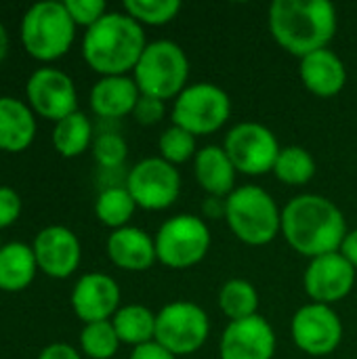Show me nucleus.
<instances>
[{
	"instance_id": "obj_1",
	"label": "nucleus",
	"mask_w": 357,
	"mask_h": 359,
	"mask_svg": "<svg viewBox=\"0 0 357 359\" xmlns=\"http://www.w3.org/2000/svg\"><path fill=\"white\" fill-rule=\"evenodd\" d=\"M347 231L343 210L320 194L295 196L282 208V236L286 244L309 261L339 252Z\"/></svg>"
},
{
	"instance_id": "obj_2",
	"label": "nucleus",
	"mask_w": 357,
	"mask_h": 359,
	"mask_svg": "<svg viewBox=\"0 0 357 359\" xmlns=\"http://www.w3.org/2000/svg\"><path fill=\"white\" fill-rule=\"evenodd\" d=\"M271 38L290 55L303 59L332 42L339 15L328 0H276L267 13Z\"/></svg>"
},
{
	"instance_id": "obj_3",
	"label": "nucleus",
	"mask_w": 357,
	"mask_h": 359,
	"mask_svg": "<svg viewBox=\"0 0 357 359\" xmlns=\"http://www.w3.org/2000/svg\"><path fill=\"white\" fill-rule=\"evenodd\" d=\"M147 46L143 25L124 11H107L84 32L82 57L99 76H128Z\"/></svg>"
},
{
	"instance_id": "obj_4",
	"label": "nucleus",
	"mask_w": 357,
	"mask_h": 359,
	"mask_svg": "<svg viewBox=\"0 0 357 359\" xmlns=\"http://www.w3.org/2000/svg\"><path fill=\"white\" fill-rule=\"evenodd\" d=\"M225 221L246 246H267L282 233V208L259 185H240L225 198Z\"/></svg>"
},
{
	"instance_id": "obj_5",
	"label": "nucleus",
	"mask_w": 357,
	"mask_h": 359,
	"mask_svg": "<svg viewBox=\"0 0 357 359\" xmlns=\"http://www.w3.org/2000/svg\"><path fill=\"white\" fill-rule=\"evenodd\" d=\"M19 38L29 57L50 63L67 55L76 40V23L59 0H44L32 4L19 25Z\"/></svg>"
},
{
	"instance_id": "obj_6",
	"label": "nucleus",
	"mask_w": 357,
	"mask_h": 359,
	"mask_svg": "<svg viewBox=\"0 0 357 359\" xmlns=\"http://www.w3.org/2000/svg\"><path fill=\"white\" fill-rule=\"evenodd\" d=\"M133 78L141 95L156 97L160 101H175L187 86L189 59L177 42L154 40L147 42L133 69Z\"/></svg>"
},
{
	"instance_id": "obj_7",
	"label": "nucleus",
	"mask_w": 357,
	"mask_h": 359,
	"mask_svg": "<svg viewBox=\"0 0 357 359\" xmlns=\"http://www.w3.org/2000/svg\"><path fill=\"white\" fill-rule=\"evenodd\" d=\"M210 227L204 217L175 215L166 219L154 236L158 263L168 269H191L210 250Z\"/></svg>"
},
{
	"instance_id": "obj_8",
	"label": "nucleus",
	"mask_w": 357,
	"mask_h": 359,
	"mask_svg": "<svg viewBox=\"0 0 357 359\" xmlns=\"http://www.w3.org/2000/svg\"><path fill=\"white\" fill-rule=\"evenodd\" d=\"M231 116L229 95L213 82L187 84L173 101V124L185 128L194 137L213 135L221 130Z\"/></svg>"
},
{
	"instance_id": "obj_9",
	"label": "nucleus",
	"mask_w": 357,
	"mask_h": 359,
	"mask_svg": "<svg viewBox=\"0 0 357 359\" xmlns=\"http://www.w3.org/2000/svg\"><path fill=\"white\" fill-rule=\"evenodd\" d=\"M210 334L208 313L194 301H173L156 313V343L175 358L198 353Z\"/></svg>"
},
{
	"instance_id": "obj_10",
	"label": "nucleus",
	"mask_w": 357,
	"mask_h": 359,
	"mask_svg": "<svg viewBox=\"0 0 357 359\" xmlns=\"http://www.w3.org/2000/svg\"><path fill=\"white\" fill-rule=\"evenodd\" d=\"M223 149L240 175L263 177L274 170L282 149L276 133L259 122H238L223 139Z\"/></svg>"
},
{
	"instance_id": "obj_11",
	"label": "nucleus",
	"mask_w": 357,
	"mask_h": 359,
	"mask_svg": "<svg viewBox=\"0 0 357 359\" xmlns=\"http://www.w3.org/2000/svg\"><path fill=\"white\" fill-rule=\"evenodd\" d=\"M128 194L137 208L143 210H166L181 196V172L160 156L139 160L126 175Z\"/></svg>"
},
{
	"instance_id": "obj_12",
	"label": "nucleus",
	"mask_w": 357,
	"mask_h": 359,
	"mask_svg": "<svg viewBox=\"0 0 357 359\" xmlns=\"http://www.w3.org/2000/svg\"><path fill=\"white\" fill-rule=\"evenodd\" d=\"M292 343L311 358H328L343 343V322L335 307L305 303L290 320Z\"/></svg>"
},
{
	"instance_id": "obj_13",
	"label": "nucleus",
	"mask_w": 357,
	"mask_h": 359,
	"mask_svg": "<svg viewBox=\"0 0 357 359\" xmlns=\"http://www.w3.org/2000/svg\"><path fill=\"white\" fill-rule=\"evenodd\" d=\"M25 97L32 111L50 122L78 111V90L74 80L57 67L36 69L25 84Z\"/></svg>"
},
{
	"instance_id": "obj_14",
	"label": "nucleus",
	"mask_w": 357,
	"mask_h": 359,
	"mask_svg": "<svg viewBox=\"0 0 357 359\" xmlns=\"http://www.w3.org/2000/svg\"><path fill=\"white\" fill-rule=\"evenodd\" d=\"M356 269L341 252H330L309 261L303 273V288L311 303L335 305L347 299L356 286Z\"/></svg>"
},
{
	"instance_id": "obj_15",
	"label": "nucleus",
	"mask_w": 357,
	"mask_h": 359,
	"mask_svg": "<svg viewBox=\"0 0 357 359\" xmlns=\"http://www.w3.org/2000/svg\"><path fill=\"white\" fill-rule=\"evenodd\" d=\"M38 269L53 280H65L76 273L82 261V244L65 225H48L34 238Z\"/></svg>"
},
{
	"instance_id": "obj_16",
	"label": "nucleus",
	"mask_w": 357,
	"mask_h": 359,
	"mask_svg": "<svg viewBox=\"0 0 357 359\" xmlns=\"http://www.w3.org/2000/svg\"><path fill=\"white\" fill-rule=\"evenodd\" d=\"M122 292L118 282L101 271L84 273L72 288L69 305L82 324L107 322L122 307Z\"/></svg>"
},
{
	"instance_id": "obj_17",
	"label": "nucleus",
	"mask_w": 357,
	"mask_h": 359,
	"mask_svg": "<svg viewBox=\"0 0 357 359\" xmlns=\"http://www.w3.org/2000/svg\"><path fill=\"white\" fill-rule=\"evenodd\" d=\"M278 337L271 324L261 316L229 322L219 341L221 359H274Z\"/></svg>"
},
{
	"instance_id": "obj_18",
	"label": "nucleus",
	"mask_w": 357,
	"mask_h": 359,
	"mask_svg": "<svg viewBox=\"0 0 357 359\" xmlns=\"http://www.w3.org/2000/svg\"><path fill=\"white\" fill-rule=\"evenodd\" d=\"M299 78L311 95L330 99L345 88L347 67L335 50L322 48L299 59Z\"/></svg>"
},
{
	"instance_id": "obj_19",
	"label": "nucleus",
	"mask_w": 357,
	"mask_h": 359,
	"mask_svg": "<svg viewBox=\"0 0 357 359\" xmlns=\"http://www.w3.org/2000/svg\"><path fill=\"white\" fill-rule=\"evenodd\" d=\"M109 261L124 271H147L158 263L154 238L141 227H122L109 233L105 242Z\"/></svg>"
},
{
	"instance_id": "obj_20",
	"label": "nucleus",
	"mask_w": 357,
	"mask_h": 359,
	"mask_svg": "<svg viewBox=\"0 0 357 359\" xmlns=\"http://www.w3.org/2000/svg\"><path fill=\"white\" fill-rule=\"evenodd\" d=\"M141 93L133 76H101L88 95V103L95 116L116 120L133 116V109Z\"/></svg>"
},
{
	"instance_id": "obj_21",
	"label": "nucleus",
	"mask_w": 357,
	"mask_h": 359,
	"mask_svg": "<svg viewBox=\"0 0 357 359\" xmlns=\"http://www.w3.org/2000/svg\"><path fill=\"white\" fill-rule=\"evenodd\" d=\"M194 175L200 189L213 198H227L236 189L238 170L223 145H204L194 158Z\"/></svg>"
},
{
	"instance_id": "obj_22",
	"label": "nucleus",
	"mask_w": 357,
	"mask_h": 359,
	"mask_svg": "<svg viewBox=\"0 0 357 359\" xmlns=\"http://www.w3.org/2000/svg\"><path fill=\"white\" fill-rule=\"evenodd\" d=\"M36 139V114L17 97H0V151L19 154Z\"/></svg>"
},
{
	"instance_id": "obj_23",
	"label": "nucleus",
	"mask_w": 357,
	"mask_h": 359,
	"mask_svg": "<svg viewBox=\"0 0 357 359\" xmlns=\"http://www.w3.org/2000/svg\"><path fill=\"white\" fill-rule=\"evenodd\" d=\"M38 269L34 248L23 242H8L0 248V290L21 292L29 288Z\"/></svg>"
},
{
	"instance_id": "obj_24",
	"label": "nucleus",
	"mask_w": 357,
	"mask_h": 359,
	"mask_svg": "<svg viewBox=\"0 0 357 359\" xmlns=\"http://www.w3.org/2000/svg\"><path fill=\"white\" fill-rule=\"evenodd\" d=\"M114 330L122 345L141 347L156 339V313L139 303L122 305L112 318Z\"/></svg>"
},
{
	"instance_id": "obj_25",
	"label": "nucleus",
	"mask_w": 357,
	"mask_h": 359,
	"mask_svg": "<svg viewBox=\"0 0 357 359\" xmlns=\"http://www.w3.org/2000/svg\"><path fill=\"white\" fill-rule=\"evenodd\" d=\"M53 147L61 158H78L88 147H93L95 135H93V122L86 114L80 109L65 116L63 120L55 122L53 135H50Z\"/></svg>"
},
{
	"instance_id": "obj_26",
	"label": "nucleus",
	"mask_w": 357,
	"mask_h": 359,
	"mask_svg": "<svg viewBox=\"0 0 357 359\" xmlns=\"http://www.w3.org/2000/svg\"><path fill=\"white\" fill-rule=\"evenodd\" d=\"M221 313L229 322L246 320L259 313V292L252 282L244 278H231L221 284L217 297Z\"/></svg>"
},
{
	"instance_id": "obj_27",
	"label": "nucleus",
	"mask_w": 357,
	"mask_h": 359,
	"mask_svg": "<svg viewBox=\"0 0 357 359\" xmlns=\"http://www.w3.org/2000/svg\"><path fill=\"white\" fill-rule=\"evenodd\" d=\"M271 172L280 183L301 187V185H307L316 177L318 164H316V158L311 156V151L307 147L286 145L280 149Z\"/></svg>"
},
{
	"instance_id": "obj_28",
	"label": "nucleus",
	"mask_w": 357,
	"mask_h": 359,
	"mask_svg": "<svg viewBox=\"0 0 357 359\" xmlns=\"http://www.w3.org/2000/svg\"><path fill=\"white\" fill-rule=\"evenodd\" d=\"M135 210H137V204L133 196L128 194L126 187H120V185L105 187L95 200V217L99 219L101 225L109 227L112 231L128 227Z\"/></svg>"
},
{
	"instance_id": "obj_29",
	"label": "nucleus",
	"mask_w": 357,
	"mask_h": 359,
	"mask_svg": "<svg viewBox=\"0 0 357 359\" xmlns=\"http://www.w3.org/2000/svg\"><path fill=\"white\" fill-rule=\"evenodd\" d=\"M120 339L112 320L84 324L80 332V351L88 359H112L120 349Z\"/></svg>"
},
{
	"instance_id": "obj_30",
	"label": "nucleus",
	"mask_w": 357,
	"mask_h": 359,
	"mask_svg": "<svg viewBox=\"0 0 357 359\" xmlns=\"http://www.w3.org/2000/svg\"><path fill=\"white\" fill-rule=\"evenodd\" d=\"M179 0H126L122 11L139 25H166L181 13Z\"/></svg>"
},
{
	"instance_id": "obj_31",
	"label": "nucleus",
	"mask_w": 357,
	"mask_h": 359,
	"mask_svg": "<svg viewBox=\"0 0 357 359\" xmlns=\"http://www.w3.org/2000/svg\"><path fill=\"white\" fill-rule=\"evenodd\" d=\"M158 149H160L162 160H166L173 166H181L196 158L198 143L191 133H187L185 128H181L177 124H170L168 128L162 130V135L158 139Z\"/></svg>"
},
{
	"instance_id": "obj_32",
	"label": "nucleus",
	"mask_w": 357,
	"mask_h": 359,
	"mask_svg": "<svg viewBox=\"0 0 357 359\" xmlns=\"http://www.w3.org/2000/svg\"><path fill=\"white\" fill-rule=\"evenodd\" d=\"M93 158L101 168H120L128 156V143L118 133H101L93 141Z\"/></svg>"
},
{
	"instance_id": "obj_33",
	"label": "nucleus",
	"mask_w": 357,
	"mask_h": 359,
	"mask_svg": "<svg viewBox=\"0 0 357 359\" xmlns=\"http://www.w3.org/2000/svg\"><path fill=\"white\" fill-rule=\"evenodd\" d=\"M72 21L76 23V27H93L105 13H107V4L103 0H63Z\"/></svg>"
},
{
	"instance_id": "obj_34",
	"label": "nucleus",
	"mask_w": 357,
	"mask_h": 359,
	"mask_svg": "<svg viewBox=\"0 0 357 359\" xmlns=\"http://www.w3.org/2000/svg\"><path fill=\"white\" fill-rule=\"evenodd\" d=\"M164 116H166V101H160V99L147 97V95H141L133 109L135 122H139L143 126H154V124L162 122Z\"/></svg>"
},
{
	"instance_id": "obj_35",
	"label": "nucleus",
	"mask_w": 357,
	"mask_h": 359,
	"mask_svg": "<svg viewBox=\"0 0 357 359\" xmlns=\"http://www.w3.org/2000/svg\"><path fill=\"white\" fill-rule=\"evenodd\" d=\"M21 196L8 185H0V229L15 225L21 217Z\"/></svg>"
},
{
	"instance_id": "obj_36",
	"label": "nucleus",
	"mask_w": 357,
	"mask_h": 359,
	"mask_svg": "<svg viewBox=\"0 0 357 359\" xmlns=\"http://www.w3.org/2000/svg\"><path fill=\"white\" fill-rule=\"evenodd\" d=\"M128 359H177L170 351H166L162 345H158L156 341L147 343V345H141V347H135L130 351Z\"/></svg>"
},
{
	"instance_id": "obj_37",
	"label": "nucleus",
	"mask_w": 357,
	"mask_h": 359,
	"mask_svg": "<svg viewBox=\"0 0 357 359\" xmlns=\"http://www.w3.org/2000/svg\"><path fill=\"white\" fill-rule=\"evenodd\" d=\"M38 359H82V353L67 343H53L40 351Z\"/></svg>"
},
{
	"instance_id": "obj_38",
	"label": "nucleus",
	"mask_w": 357,
	"mask_h": 359,
	"mask_svg": "<svg viewBox=\"0 0 357 359\" xmlns=\"http://www.w3.org/2000/svg\"><path fill=\"white\" fill-rule=\"evenodd\" d=\"M202 215L204 219H225V198L206 196V200L202 202Z\"/></svg>"
},
{
	"instance_id": "obj_39",
	"label": "nucleus",
	"mask_w": 357,
	"mask_h": 359,
	"mask_svg": "<svg viewBox=\"0 0 357 359\" xmlns=\"http://www.w3.org/2000/svg\"><path fill=\"white\" fill-rule=\"evenodd\" d=\"M339 252L351 263V267L357 271V229H349L347 231V236H345Z\"/></svg>"
},
{
	"instance_id": "obj_40",
	"label": "nucleus",
	"mask_w": 357,
	"mask_h": 359,
	"mask_svg": "<svg viewBox=\"0 0 357 359\" xmlns=\"http://www.w3.org/2000/svg\"><path fill=\"white\" fill-rule=\"evenodd\" d=\"M6 53H8V34H6L4 23L0 21V65L6 59Z\"/></svg>"
},
{
	"instance_id": "obj_41",
	"label": "nucleus",
	"mask_w": 357,
	"mask_h": 359,
	"mask_svg": "<svg viewBox=\"0 0 357 359\" xmlns=\"http://www.w3.org/2000/svg\"><path fill=\"white\" fill-rule=\"evenodd\" d=\"M0 248H2V242H0Z\"/></svg>"
}]
</instances>
